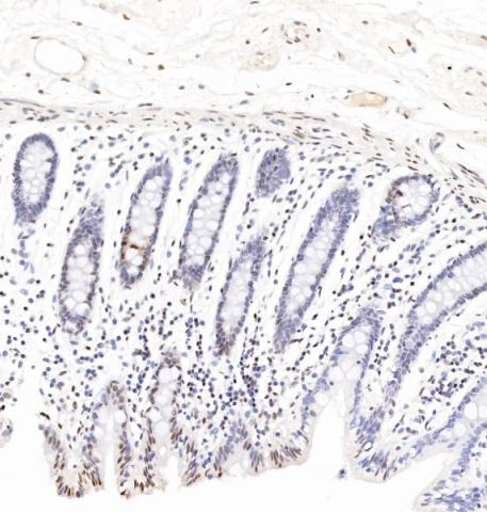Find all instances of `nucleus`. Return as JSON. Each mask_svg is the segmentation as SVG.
<instances>
[{
	"instance_id": "8",
	"label": "nucleus",
	"mask_w": 487,
	"mask_h": 512,
	"mask_svg": "<svg viewBox=\"0 0 487 512\" xmlns=\"http://www.w3.org/2000/svg\"><path fill=\"white\" fill-rule=\"evenodd\" d=\"M442 198V186L433 174L414 172L395 179L385 192L370 230L371 243L397 242L403 233L425 224Z\"/></svg>"
},
{
	"instance_id": "9",
	"label": "nucleus",
	"mask_w": 487,
	"mask_h": 512,
	"mask_svg": "<svg viewBox=\"0 0 487 512\" xmlns=\"http://www.w3.org/2000/svg\"><path fill=\"white\" fill-rule=\"evenodd\" d=\"M292 178V163L287 150H268L259 163L254 181V196L268 200L278 194Z\"/></svg>"
},
{
	"instance_id": "3",
	"label": "nucleus",
	"mask_w": 487,
	"mask_h": 512,
	"mask_svg": "<svg viewBox=\"0 0 487 512\" xmlns=\"http://www.w3.org/2000/svg\"><path fill=\"white\" fill-rule=\"evenodd\" d=\"M240 172L238 154L221 153L205 174L189 205L175 271L178 283L189 297H194L201 290L213 261Z\"/></svg>"
},
{
	"instance_id": "4",
	"label": "nucleus",
	"mask_w": 487,
	"mask_h": 512,
	"mask_svg": "<svg viewBox=\"0 0 487 512\" xmlns=\"http://www.w3.org/2000/svg\"><path fill=\"white\" fill-rule=\"evenodd\" d=\"M173 180L172 159L162 154L144 171L129 201L116 263L124 291H132L153 263Z\"/></svg>"
},
{
	"instance_id": "1",
	"label": "nucleus",
	"mask_w": 487,
	"mask_h": 512,
	"mask_svg": "<svg viewBox=\"0 0 487 512\" xmlns=\"http://www.w3.org/2000/svg\"><path fill=\"white\" fill-rule=\"evenodd\" d=\"M361 203V190L343 184L332 190L318 208L291 263L277 308L273 338L277 354H283L294 342L319 283L360 216Z\"/></svg>"
},
{
	"instance_id": "7",
	"label": "nucleus",
	"mask_w": 487,
	"mask_h": 512,
	"mask_svg": "<svg viewBox=\"0 0 487 512\" xmlns=\"http://www.w3.org/2000/svg\"><path fill=\"white\" fill-rule=\"evenodd\" d=\"M61 165L56 141L38 132L26 137L16 151L12 167L13 224L19 229L36 226L50 207Z\"/></svg>"
},
{
	"instance_id": "5",
	"label": "nucleus",
	"mask_w": 487,
	"mask_h": 512,
	"mask_svg": "<svg viewBox=\"0 0 487 512\" xmlns=\"http://www.w3.org/2000/svg\"><path fill=\"white\" fill-rule=\"evenodd\" d=\"M486 242L469 248L454 259L418 300L400 345L399 363L409 367L419 346L441 318L459 304L484 291Z\"/></svg>"
},
{
	"instance_id": "2",
	"label": "nucleus",
	"mask_w": 487,
	"mask_h": 512,
	"mask_svg": "<svg viewBox=\"0 0 487 512\" xmlns=\"http://www.w3.org/2000/svg\"><path fill=\"white\" fill-rule=\"evenodd\" d=\"M106 220V201L93 194L80 207L63 254L56 315L61 332L72 342L79 341L92 323L101 283Z\"/></svg>"
},
{
	"instance_id": "6",
	"label": "nucleus",
	"mask_w": 487,
	"mask_h": 512,
	"mask_svg": "<svg viewBox=\"0 0 487 512\" xmlns=\"http://www.w3.org/2000/svg\"><path fill=\"white\" fill-rule=\"evenodd\" d=\"M268 252L269 232L263 229L247 240L227 270L214 320L213 357L217 361L233 355L245 329Z\"/></svg>"
}]
</instances>
